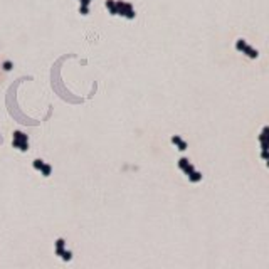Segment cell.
<instances>
[{"mask_svg":"<svg viewBox=\"0 0 269 269\" xmlns=\"http://www.w3.org/2000/svg\"><path fill=\"white\" fill-rule=\"evenodd\" d=\"M24 141H25V136L17 131V133H15V145H17L20 150H27V145L24 143Z\"/></svg>","mask_w":269,"mask_h":269,"instance_id":"6da1fadb","label":"cell"}]
</instances>
